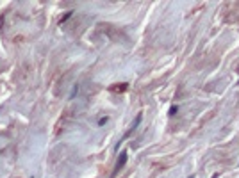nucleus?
<instances>
[{"label":"nucleus","mask_w":239,"mask_h":178,"mask_svg":"<svg viewBox=\"0 0 239 178\" xmlns=\"http://www.w3.org/2000/svg\"><path fill=\"white\" fill-rule=\"evenodd\" d=\"M125 162H127V153H125V151H123V153H121V155H120L118 162H116V169H114V173H113V175H116V173H118L120 169H121V167H123V166H125Z\"/></svg>","instance_id":"1"},{"label":"nucleus","mask_w":239,"mask_h":178,"mask_svg":"<svg viewBox=\"0 0 239 178\" xmlns=\"http://www.w3.org/2000/svg\"><path fill=\"white\" fill-rule=\"evenodd\" d=\"M139 121H141V114H137V118H136V121H134V125H132V130L139 125Z\"/></svg>","instance_id":"2"},{"label":"nucleus","mask_w":239,"mask_h":178,"mask_svg":"<svg viewBox=\"0 0 239 178\" xmlns=\"http://www.w3.org/2000/svg\"><path fill=\"white\" fill-rule=\"evenodd\" d=\"M177 110H178V109H177V105H173L171 109H170V116H173V114H175Z\"/></svg>","instance_id":"3"},{"label":"nucleus","mask_w":239,"mask_h":178,"mask_svg":"<svg viewBox=\"0 0 239 178\" xmlns=\"http://www.w3.org/2000/svg\"><path fill=\"white\" fill-rule=\"evenodd\" d=\"M213 178H218V175H213Z\"/></svg>","instance_id":"4"}]
</instances>
